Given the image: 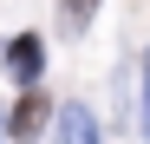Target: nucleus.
<instances>
[{
  "label": "nucleus",
  "instance_id": "f257e3e1",
  "mask_svg": "<svg viewBox=\"0 0 150 144\" xmlns=\"http://www.w3.org/2000/svg\"><path fill=\"white\" fill-rule=\"evenodd\" d=\"M39 66H46V46L33 39V33H20V39H7V72H13V79H39Z\"/></svg>",
  "mask_w": 150,
  "mask_h": 144
},
{
  "label": "nucleus",
  "instance_id": "f03ea898",
  "mask_svg": "<svg viewBox=\"0 0 150 144\" xmlns=\"http://www.w3.org/2000/svg\"><path fill=\"white\" fill-rule=\"evenodd\" d=\"M46 118H52V105H46L39 92H26V98L13 105V118H7V125H13V138H20V144H33V138H39V125H46Z\"/></svg>",
  "mask_w": 150,
  "mask_h": 144
},
{
  "label": "nucleus",
  "instance_id": "7ed1b4c3",
  "mask_svg": "<svg viewBox=\"0 0 150 144\" xmlns=\"http://www.w3.org/2000/svg\"><path fill=\"white\" fill-rule=\"evenodd\" d=\"M59 125H65V144H98V125H91V118H85L79 105H72V111L59 118Z\"/></svg>",
  "mask_w": 150,
  "mask_h": 144
},
{
  "label": "nucleus",
  "instance_id": "20e7f679",
  "mask_svg": "<svg viewBox=\"0 0 150 144\" xmlns=\"http://www.w3.org/2000/svg\"><path fill=\"white\" fill-rule=\"evenodd\" d=\"M59 13H65V26H72V33H85V26H91V13H98V0H59Z\"/></svg>",
  "mask_w": 150,
  "mask_h": 144
},
{
  "label": "nucleus",
  "instance_id": "39448f33",
  "mask_svg": "<svg viewBox=\"0 0 150 144\" xmlns=\"http://www.w3.org/2000/svg\"><path fill=\"white\" fill-rule=\"evenodd\" d=\"M144 138H150V53H144Z\"/></svg>",
  "mask_w": 150,
  "mask_h": 144
},
{
  "label": "nucleus",
  "instance_id": "423d86ee",
  "mask_svg": "<svg viewBox=\"0 0 150 144\" xmlns=\"http://www.w3.org/2000/svg\"><path fill=\"white\" fill-rule=\"evenodd\" d=\"M0 138H13V125H0Z\"/></svg>",
  "mask_w": 150,
  "mask_h": 144
}]
</instances>
